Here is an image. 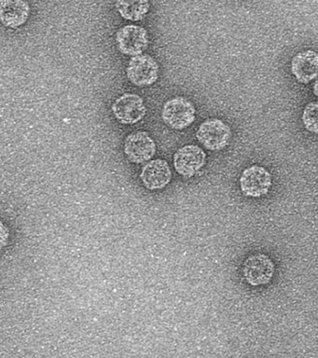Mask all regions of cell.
<instances>
[{
	"label": "cell",
	"mask_w": 318,
	"mask_h": 358,
	"mask_svg": "<svg viewBox=\"0 0 318 358\" xmlns=\"http://www.w3.org/2000/svg\"><path fill=\"white\" fill-rule=\"evenodd\" d=\"M149 43V35H147V30L140 25H124L117 31V48L125 55H141L147 49Z\"/></svg>",
	"instance_id": "cell-4"
},
{
	"label": "cell",
	"mask_w": 318,
	"mask_h": 358,
	"mask_svg": "<svg viewBox=\"0 0 318 358\" xmlns=\"http://www.w3.org/2000/svg\"><path fill=\"white\" fill-rule=\"evenodd\" d=\"M314 94L318 98V80L314 84Z\"/></svg>",
	"instance_id": "cell-15"
},
{
	"label": "cell",
	"mask_w": 318,
	"mask_h": 358,
	"mask_svg": "<svg viewBox=\"0 0 318 358\" xmlns=\"http://www.w3.org/2000/svg\"><path fill=\"white\" fill-rule=\"evenodd\" d=\"M146 111L143 99L135 94H124L117 98L113 105L114 116L122 124H135L140 122Z\"/></svg>",
	"instance_id": "cell-7"
},
{
	"label": "cell",
	"mask_w": 318,
	"mask_h": 358,
	"mask_svg": "<svg viewBox=\"0 0 318 358\" xmlns=\"http://www.w3.org/2000/svg\"><path fill=\"white\" fill-rule=\"evenodd\" d=\"M291 71L298 83L307 84L318 76V55L314 50L298 52L292 59Z\"/></svg>",
	"instance_id": "cell-12"
},
{
	"label": "cell",
	"mask_w": 318,
	"mask_h": 358,
	"mask_svg": "<svg viewBox=\"0 0 318 358\" xmlns=\"http://www.w3.org/2000/svg\"><path fill=\"white\" fill-rule=\"evenodd\" d=\"M128 80L138 87L150 86L158 80L157 62L147 55L133 56L127 69Z\"/></svg>",
	"instance_id": "cell-6"
},
{
	"label": "cell",
	"mask_w": 318,
	"mask_h": 358,
	"mask_svg": "<svg viewBox=\"0 0 318 358\" xmlns=\"http://www.w3.org/2000/svg\"><path fill=\"white\" fill-rule=\"evenodd\" d=\"M206 162V154L196 145H187L180 148L174 156V166L180 175L191 178L199 172Z\"/></svg>",
	"instance_id": "cell-8"
},
{
	"label": "cell",
	"mask_w": 318,
	"mask_h": 358,
	"mask_svg": "<svg viewBox=\"0 0 318 358\" xmlns=\"http://www.w3.org/2000/svg\"><path fill=\"white\" fill-rule=\"evenodd\" d=\"M30 6L26 0H1L0 20L4 27L17 28L26 24L30 15Z\"/></svg>",
	"instance_id": "cell-11"
},
{
	"label": "cell",
	"mask_w": 318,
	"mask_h": 358,
	"mask_svg": "<svg viewBox=\"0 0 318 358\" xmlns=\"http://www.w3.org/2000/svg\"><path fill=\"white\" fill-rule=\"evenodd\" d=\"M303 122L307 131L318 134V102H311L305 106Z\"/></svg>",
	"instance_id": "cell-14"
},
{
	"label": "cell",
	"mask_w": 318,
	"mask_h": 358,
	"mask_svg": "<svg viewBox=\"0 0 318 358\" xmlns=\"http://www.w3.org/2000/svg\"><path fill=\"white\" fill-rule=\"evenodd\" d=\"M140 178L147 189H161L171 181L172 172L166 161L157 159L145 165Z\"/></svg>",
	"instance_id": "cell-10"
},
{
	"label": "cell",
	"mask_w": 318,
	"mask_h": 358,
	"mask_svg": "<svg viewBox=\"0 0 318 358\" xmlns=\"http://www.w3.org/2000/svg\"><path fill=\"white\" fill-rule=\"evenodd\" d=\"M275 265L269 256L263 253L253 254L245 260L243 276L252 287L266 285L275 275Z\"/></svg>",
	"instance_id": "cell-1"
},
{
	"label": "cell",
	"mask_w": 318,
	"mask_h": 358,
	"mask_svg": "<svg viewBox=\"0 0 318 358\" xmlns=\"http://www.w3.org/2000/svg\"><path fill=\"white\" fill-rule=\"evenodd\" d=\"M272 185V175L269 171L259 165L247 168L240 178L241 192L247 197L261 198L266 195Z\"/></svg>",
	"instance_id": "cell-5"
},
{
	"label": "cell",
	"mask_w": 318,
	"mask_h": 358,
	"mask_svg": "<svg viewBox=\"0 0 318 358\" xmlns=\"http://www.w3.org/2000/svg\"><path fill=\"white\" fill-rule=\"evenodd\" d=\"M196 137L206 150H222L230 143L231 131L222 120L209 119L200 125Z\"/></svg>",
	"instance_id": "cell-3"
},
{
	"label": "cell",
	"mask_w": 318,
	"mask_h": 358,
	"mask_svg": "<svg viewBox=\"0 0 318 358\" xmlns=\"http://www.w3.org/2000/svg\"><path fill=\"white\" fill-rule=\"evenodd\" d=\"M195 108L184 97H175L164 103L161 117L168 127L183 130L195 120Z\"/></svg>",
	"instance_id": "cell-2"
},
{
	"label": "cell",
	"mask_w": 318,
	"mask_h": 358,
	"mask_svg": "<svg viewBox=\"0 0 318 358\" xmlns=\"http://www.w3.org/2000/svg\"><path fill=\"white\" fill-rule=\"evenodd\" d=\"M124 152L127 158L135 164L150 161L156 153L154 140L147 131L130 134L124 141Z\"/></svg>",
	"instance_id": "cell-9"
},
{
	"label": "cell",
	"mask_w": 318,
	"mask_h": 358,
	"mask_svg": "<svg viewBox=\"0 0 318 358\" xmlns=\"http://www.w3.org/2000/svg\"><path fill=\"white\" fill-rule=\"evenodd\" d=\"M115 6L122 18L132 22L143 20L150 8L149 0H116Z\"/></svg>",
	"instance_id": "cell-13"
}]
</instances>
